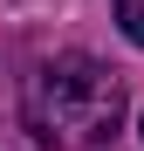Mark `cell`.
Instances as JSON below:
<instances>
[{"label":"cell","instance_id":"3","mask_svg":"<svg viewBox=\"0 0 144 151\" xmlns=\"http://www.w3.org/2000/svg\"><path fill=\"white\" fill-rule=\"evenodd\" d=\"M137 131H144V117H137Z\"/></svg>","mask_w":144,"mask_h":151},{"label":"cell","instance_id":"1","mask_svg":"<svg viewBox=\"0 0 144 151\" xmlns=\"http://www.w3.org/2000/svg\"><path fill=\"white\" fill-rule=\"evenodd\" d=\"M28 131L41 151H96L124 131V83L96 55H55L28 83Z\"/></svg>","mask_w":144,"mask_h":151},{"label":"cell","instance_id":"2","mask_svg":"<svg viewBox=\"0 0 144 151\" xmlns=\"http://www.w3.org/2000/svg\"><path fill=\"white\" fill-rule=\"evenodd\" d=\"M117 28H124V35L144 48V0H117Z\"/></svg>","mask_w":144,"mask_h":151}]
</instances>
